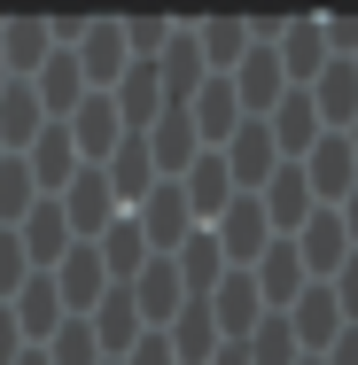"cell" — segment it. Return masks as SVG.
I'll list each match as a JSON object with an SVG mask.
<instances>
[{"label":"cell","instance_id":"obj_1","mask_svg":"<svg viewBox=\"0 0 358 365\" xmlns=\"http://www.w3.org/2000/svg\"><path fill=\"white\" fill-rule=\"evenodd\" d=\"M71 55H78V71H86V86H94V93H109V86L125 78V63H133L125 24H117V16H86V24H78V39H71Z\"/></svg>","mask_w":358,"mask_h":365},{"label":"cell","instance_id":"obj_2","mask_svg":"<svg viewBox=\"0 0 358 365\" xmlns=\"http://www.w3.org/2000/svg\"><path fill=\"white\" fill-rule=\"evenodd\" d=\"M133 225H141V241L156 257H171L187 233H195V210H187V195H179V179H156L141 202H133Z\"/></svg>","mask_w":358,"mask_h":365},{"label":"cell","instance_id":"obj_3","mask_svg":"<svg viewBox=\"0 0 358 365\" xmlns=\"http://www.w3.org/2000/svg\"><path fill=\"white\" fill-rule=\"evenodd\" d=\"M218 257H226V272H249L265 249H273V225H265V210H257V195H234L226 202V218L211 225Z\"/></svg>","mask_w":358,"mask_h":365},{"label":"cell","instance_id":"obj_4","mask_svg":"<svg viewBox=\"0 0 358 365\" xmlns=\"http://www.w3.org/2000/svg\"><path fill=\"white\" fill-rule=\"evenodd\" d=\"M288 241H296V257H304V280H312V288H327V280L351 264V233H343V218H335V210H312Z\"/></svg>","mask_w":358,"mask_h":365},{"label":"cell","instance_id":"obj_5","mask_svg":"<svg viewBox=\"0 0 358 365\" xmlns=\"http://www.w3.org/2000/svg\"><path fill=\"white\" fill-rule=\"evenodd\" d=\"M296 171H304V187H312V202H319V210H335V202L358 187V155H351V140H343V133H319V140H312V155H304Z\"/></svg>","mask_w":358,"mask_h":365},{"label":"cell","instance_id":"obj_6","mask_svg":"<svg viewBox=\"0 0 358 365\" xmlns=\"http://www.w3.org/2000/svg\"><path fill=\"white\" fill-rule=\"evenodd\" d=\"M55 202H63V218H71V233H78V241H101L109 225L125 218V202L109 195V179H101L94 163L78 171V179H71V187H63V195H55Z\"/></svg>","mask_w":358,"mask_h":365},{"label":"cell","instance_id":"obj_7","mask_svg":"<svg viewBox=\"0 0 358 365\" xmlns=\"http://www.w3.org/2000/svg\"><path fill=\"white\" fill-rule=\"evenodd\" d=\"M218 155H226V171H234V195H257V187L281 171V148H273V133H265V117H242L234 140L218 148Z\"/></svg>","mask_w":358,"mask_h":365},{"label":"cell","instance_id":"obj_8","mask_svg":"<svg viewBox=\"0 0 358 365\" xmlns=\"http://www.w3.org/2000/svg\"><path fill=\"white\" fill-rule=\"evenodd\" d=\"M125 295H133V311H141V327H148V334H164V327L187 311V288H179V264H171V257H148V264H141V280H133Z\"/></svg>","mask_w":358,"mask_h":365},{"label":"cell","instance_id":"obj_9","mask_svg":"<svg viewBox=\"0 0 358 365\" xmlns=\"http://www.w3.org/2000/svg\"><path fill=\"white\" fill-rule=\"evenodd\" d=\"M203 47H195V31H187V16L171 24V47L156 55V86H164V109H187L195 93H203Z\"/></svg>","mask_w":358,"mask_h":365},{"label":"cell","instance_id":"obj_10","mask_svg":"<svg viewBox=\"0 0 358 365\" xmlns=\"http://www.w3.org/2000/svg\"><path fill=\"white\" fill-rule=\"evenodd\" d=\"M63 133H71L78 163H94V171H101V163H109V148L125 140V125H117V101H109V93H86L71 117H63Z\"/></svg>","mask_w":358,"mask_h":365},{"label":"cell","instance_id":"obj_11","mask_svg":"<svg viewBox=\"0 0 358 365\" xmlns=\"http://www.w3.org/2000/svg\"><path fill=\"white\" fill-rule=\"evenodd\" d=\"M273 63H281L288 86H312V78L335 63V55H327V31H319V16H288V24H281V39H273Z\"/></svg>","mask_w":358,"mask_h":365},{"label":"cell","instance_id":"obj_12","mask_svg":"<svg viewBox=\"0 0 358 365\" xmlns=\"http://www.w3.org/2000/svg\"><path fill=\"white\" fill-rule=\"evenodd\" d=\"M187 31H195L203 71H211V78H234V71H242V55L257 47V39H249V16H187Z\"/></svg>","mask_w":358,"mask_h":365},{"label":"cell","instance_id":"obj_13","mask_svg":"<svg viewBox=\"0 0 358 365\" xmlns=\"http://www.w3.org/2000/svg\"><path fill=\"white\" fill-rule=\"evenodd\" d=\"M47 280H55V295H63V311H71V319H86V311L109 295V272H101V249H94V241H78Z\"/></svg>","mask_w":358,"mask_h":365},{"label":"cell","instance_id":"obj_14","mask_svg":"<svg viewBox=\"0 0 358 365\" xmlns=\"http://www.w3.org/2000/svg\"><path fill=\"white\" fill-rule=\"evenodd\" d=\"M16 241H24L31 272H55V264L78 249V233H71V218H63V202H31V218L16 225Z\"/></svg>","mask_w":358,"mask_h":365},{"label":"cell","instance_id":"obj_15","mask_svg":"<svg viewBox=\"0 0 358 365\" xmlns=\"http://www.w3.org/2000/svg\"><path fill=\"white\" fill-rule=\"evenodd\" d=\"M211 319H218V342H249L257 334V319H265V295L249 272H226L211 288Z\"/></svg>","mask_w":358,"mask_h":365},{"label":"cell","instance_id":"obj_16","mask_svg":"<svg viewBox=\"0 0 358 365\" xmlns=\"http://www.w3.org/2000/svg\"><path fill=\"white\" fill-rule=\"evenodd\" d=\"M179 195H187L195 225H218V218H226V202H234V171H226V155H218V148H203V155L187 163Z\"/></svg>","mask_w":358,"mask_h":365},{"label":"cell","instance_id":"obj_17","mask_svg":"<svg viewBox=\"0 0 358 365\" xmlns=\"http://www.w3.org/2000/svg\"><path fill=\"white\" fill-rule=\"evenodd\" d=\"M265 133H273V148H281V163H304V155H312V140H319L327 125H319L312 93H304V86H288V93H281V109L265 117Z\"/></svg>","mask_w":358,"mask_h":365},{"label":"cell","instance_id":"obj_18","mask_svg":"<svg viewBox=\"0 0 358 365\" xmlns=\"http://www.w3.org/2000/svg\"><path fill=\"white\" fill-rule=\"evenodd\" d=\"M257 210H265V225H273V241H288V233H296V225L312 218L319 202H312L304 171H296V163H281V171H273L265 187H257Z\"/></svg>","mask_w":358,"mask_h":365},{"label":"cell","instance_id":"obj_19","mask_svg":"<svg viewBox=\"0 0 358 365\" xmlns=\"http://www.w3.org/2000/svg\"><path fill=\"white\" fill-rule=\"evenodd\" d=\"M281 319H288V334H296V350H304V358H327V342L343 334V311H335V295H327V288H304Z\"/></svg>","mask_w":358,"mask_h":365},{"label":"cell","instance_id":"obj_20","mask_svg":"<svg viewBox=\"0 0 358 365\" xmlns=\"http://www.w3.org/2000/svg\"><path fill=\"white\" fill-rule=\"evenodd\" d=\"M226 86H234L242 117H273V109H281V93H288V78H281V63H273V47H249V55H242V71L226 78Z\"/></svg>","mask_w":358,"mask_h":365},{"label":"cell","instance_id":"obj_21","mask_svg":"<svg viewBox=\"0 0 358 365\" xmlns=\"http://www.w3.org/2000/svg\"><path fill=\"white\" fill-rule=\"evenodd\" d=\"M141 140H148V163H156V179H187V163L203 155L195 125H187V109H164V117L148 125Z\"/></svg>","mask_w":358,"mask_h":365},{"label":"cell","instance_id":"obj_22","mask_svg":"<svg viewBox=\"0 0 358 365\" xmlns=\"http://www.w3.org/2000/svg\"><path fill=\"white\" fill-rule=\"evenodd\" d=\"M24 171H31V187H39V195H47V202H55V195H63V187H71L78 171H86V163H78V148H71V133H63V125H47V133H39V140L24 148Z\"/></svg>","mask_w":358,"mask_h":365},{"label":"cell","instance_id":"obj_23","mask_svg":"<svg viewBox=\"0 0 358 365\" xmlns=\"http://www.w3.org/2000/svg\"><path fill=\"white\" fill-rule=\"evenodd\" d=\"M31 93H39V109H47V125H63V117H71L78 101L94 93V86H86V71H78V55H71V47H55V55L39 63V78H31Z\"/></svg>","mask_w":358,"mask_h":365},{"label":"cell","instance_id":"obj_24","mask_svg":"<svg viewBox=\"0 0 358 365\" xmlns=\"http://www.w3.org/2000/svg\"><path fill=\"white\" fill-rule=\"evenodd\" d=\"M47 55H55V24L47 16H8L0 24V63H8V78H39Z\"/></svg>","mask_w":358,"mask_h":365},{"label":"cell","instance_id":"obj_25","mask_svg":"<svg viewBox=\"0 0 358 365\" xmlns=\"http://www.w3.org/2000/svg\"><path fill=\"white\" fill-rule=\"evenodd\" d=\"M109 101H117V125H125V133H148V125L164 117V86H156V63H125V78L109 86Z\"/></svg>","mask_w":358,"mask_h":365},{"label":"cell","instance_id":"obj_26","mask_svg":"<svg viewBox=\"0 0 358 365\" xmlns=\"http://www.w3.org/2000/svg\"><path fill=\"white\" fill-rule=\"evenodd\" d=\"M304 93H312V109H319L327 133H351V125H358V63H327Z\"/></svg>","mask_w":358,"mask_h":365},{"label":"cell","instance_id":"obj_27","mask_svg":"<svg viewBox=\"0 0 358 365\" xmlns=\"http://www.w3.org/2000/svg\"><path fill=\"white\" fill-rule=\"evenodd\" d=\"M249 280H257V295H265V311H288L296 295L312 288V280H304V257H296V241H273V249L249 264Z\"/></svg>","mask_w":358,"mask_h":365},{"label":"cell","instance_id":"obj_28","mask_svg":"<svg viewBox=\"0 0 358 365\" xmlns=\"http://www.w3.org/2000/svg\"><path fill=\"white\" fill-rule=\"evenodd\" d=\"M86 327H94V342H101V358H109V365H117V358H125V350H133V342L148 334V327H141V311H133V295H125V288H109V295H101V303L86 311Z\"/></svg>","mask_w":358,"mask_h":365},{"label":"cell","instance_id":"obj_29","mask_svg":"<svg viewBox=\"0 0 358 365\" xmlns=\"http://www.w3.org/2000/svg\"><path fill=\"white\" fill-rule=\"evenodd\" d=\"M39 133H47V109H39L31 78H8V86H0V148H8V155H24Z\"/></svg>","mask_w":358,"mask_h":365},{"label":"cell","instance_id":"obj_30","mask_svg":"<svg viewBox=\"0 0 358 365\" xmlns=\"http://www.w3.org/2000/svg\"><path fill=\"white\" fill-rule=\"evenodd\" d=\"M8 311H16V327H24V342H31V350H39V342H47V334H55L63 319H71V311H63V295H55V280H47V272H31L24 288L8 295Z\"/></svg>","mask_w":358,"mask_h":365},{"label":"cell","instance_id":"obj_31","mask_svg":"<svg viewBox=\"0 0 358 365\" xmlns=\"http://www.w3.org/2000/svg\"><path fill=\"white\" fill-rule=\"evenodd\" d=\"M171 264H179V288H187V303H211V288L226 280V257H218L211 225H195V233L171 249Z\"/></svg>","mask_w":358,"mask_h":365},{"label":"cell","instance_id":"obj_32","mask_svg":"<svg viewBox=\"0 0 358 365\" xmlns=\"http://www.w3.org/2000/svg\"><path fill=\"white\" fill-rule=\"evenodd\" d=\"M187 125H195V140H203V148H226V140H234L242 101H234V86H226V78H203V93L187 101Z\"/></svg>","mask_w":358,"mask_h":365},{"label":"cell","instance_id":"obj_33","mask_svg":"<svg viewBox=\"0 0 358 365\" xmlns=\"http://www.w3.org/2000/svg\"><path fill=\"white\" fill-rule=\"evenodd\" d=\"M101 179H109V195H117L125 210L141 202L148 187H156V163H148V140H141V133H125V140L109 148V163H101Z\"/></svg>","mask_w":358,"mask_h":365},{"label":"cell","instance_id":"obj_34","mask_svg":"<svg viewBox=\"0 0 358 365\" xmlns=\"http://www.w3.org/2000/svg\"><path fill=\"white\" fill-rule=\"evenodd\" d=\"M94 249H101V272H109V288H133V280H141V264L156 257V249L141 241V225H133V210L109 225V233H101Z\"/></svg>","mask_w":358,"mask_h":365},{"label":"cell","instance_id":"obj_35","mask_svg":"<svg viewBox=\"0 0 358 365\" xmlns=\"http://www.w3.org/2000/svg\"><path fill=\"white\" fill-rule=\"evenodd\" d=\"M164 342H171V358L179 365H211L226 342H218V319H211V303H187L171 327H164Z\"/></svg>","mask_w":358,"mask_h":365},{"label":"cell","instance_id":"obj_36","mask_svg":"<svg viewBox=\"0 0 358 365\" xmlns=\"http://www.w3.org/2000/svg\"><path fill=\"white\" fill-rule=\"evenodd\" d=\"M31 202H47V195L31 187V171H24V155H0V233H16V225L31 218Z\"/></svg>","mask_w":358,"mask_h":365},{"label":"cell","instance_id":"obj_37","mask_svg":"<svg viewBox=\"0 0 358 365\" xmlns=\"http://www.w3.org/2000/svg\"><path fill=\"white\" fill-rule=\"evenodd\" d=\"M242 350H249V365H304V350H296V334H288L281 311H265V319H257V334H249Z\"/></svg>","mask_w":358,"mask_h":365},{"label":"cell","instance_id":"obj_38","mask_svg":"<svg viewBox=\"0 0 358 365\" xmlns=\"http://www.w3.org/2000/svg\"><path fill=\"white\" fill-rule=\"evenodd\" d=\"M39 350H47V365H109V358H101V342H94V327H86V319H63V327H55V334H47Z\"/></svg>","mask_w":358,"mask_h":365},{"label":"cell","instance_id":"obj_39","mask_svg":"<svg viewBox=\"0 0 358 365\" xmlns=\"http://www.w3.org/2000/svg\"><path fill=\"white\" fill-rule=\"evenodd\" d=\"M24 280H31V257H24V241H16V233H0V303L24 288Z\"/></svg>","mask_w":358,"mask_h":365},{"label":"cell","instance_id":"obj_40","mask_svg":"<svg viewBox=\"0 0 358 365\" xmlns=\"http://www.w3.org/2000/svg\"><path fill=\"white\" fill-rule=\"evenodd\" d=\"M327 295H335V311H343V327H358V249H351V264L327 280Z\"/></svg>","mask_w":358,"mask_h":365},{"label":"cell","instance_id":"obj_41","mask_svg":"<svg viewBox=\"0 0 358 365\" xmlns=\"http://www.w3.org/2000/svg\"><path fill=\"white\" fill-rule=\"evenodd\" d=\"M117 365H179V358H171V342H164V334H141V342H133Z\"/></svg>","mask_w":358,"mask_h":365},{"label":"cell","instance_id":"obj_42","mask_svg":"<svg viewBox=\"0 0 358 365\" xmlns=\"http://www.w3.org/2000/svg\"><path fill=\"white\" fill-rule=\"evenodd\" d=\"M24 350H31V342H24V327H16V311L0 303V365H16Z\"/></svg>","mask_w":358,"mask_h":365},{"label":"cell","instance_id":"obj_43","mask_svg":"<svg viewBox=\"0 0 358 365\" xmlns=\"http://www.w3.org/2000/svg\"><path fill=\"white\" fill-rule=\"evenodd\" d=\"M319 365H358V327H343V334L327 342V358H319Z\"/></svg>","mask_w":358,"mask_h":365},{"label":"cell","instance_id":"obj_44","mask_svg":"<svg viewBox=\"0 0 358 365\" xmlns=\"http://www.w3.org/2000/svg\"><path fill=\"white\" fill-rule=\"evenodd\" d=\"M335 218H343V233H351V249H358V187L343 195V202H335Z\"/></svg>","mask_w":358,"mask_h":365},{"label":"cell","instance_id":"obj_45","mask_svg":"<svg viewBox=\"0 0 358 365\" xmlns=\"http://www.w3.org/2000/svg\"><path fill=\"white\" fill-rule=\"evenodd\" d=\"M211 365H249V350H242V342H226V350H218Z\"/></svg>","mask_w":358,"mask_h":365},{"label":"cell","instance_id":"obj_46","mask_svg":"<svg viewBox=\"0 0 358 365\" xmlns=\"http://www.w3.org/2000/svg\"><path fill=\"white\" fill-rule=\"evenodd\" d=\"M16 365H47V350H24V358H16Z\"/></svg>","mask_w":358,"mask_h":365},{"label":"cell","instance_id":"obj_47","mask_svg":"<svg viewBox=\"0 0 358 365\" xmlns=\"http://www.w3.org/2000/svg\"><path fill=\"white\" fill-rule=\"evenodd\" d=\"M343 140H351V155H358V125H351V133H343Z\"/></svg>","mask_w":358,"mask_h":365},{"label":"cell","instance_id":"obj_48","mask_svg":"<svg viewBox=\"0 0 358 365\" xmlns=\"http://www.w3.org/2000/svg\"><path fill=\"white\" fill-rule=\"evenodd\" d=\"M0 86H8V63H0Z\"/></svg>","mask_w":358,"mask_h":365},{"label":"cell","instance_id":"obj_49","mask_svg":"<svg viewBox=\"0 0 358 365\" xmlns=\"http://www.w3.org/2000/svg\"><path fill=\"white\" fill-rule=\"evenodd\" d=\"M304 365H319V358H304Z\"/></svg>","mask_w":358,"mask_h":365},{"label":"cell","instance_id":"obj_50","mask_svg":"<svg viewBox=\"0 0 358 365\" xmlns=\"http://www.w3.org/2000/svg\"><path fill=\"white\" fill-rule=\"evenodd\" d=\"M0 155H8V148H0Z\"/></svg>","mask_w":358,"mask_h":365}]
</instances>
